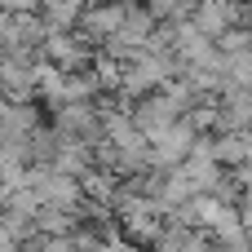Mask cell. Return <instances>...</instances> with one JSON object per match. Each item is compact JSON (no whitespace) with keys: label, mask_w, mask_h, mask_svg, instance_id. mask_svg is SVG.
Returning a JSON list of instances; mask_svg holds the SVG:
<instances>
[{"label":"cell","mask_w":252,"mask_h":252,"mask_svg":"<svg viewBox=\"0 0 252 252\" xmlns=\"http://www.w3.org/2000/svg\"><path fill=\"white\" fill-rule=\"evenodd\" d=\"M35 13L44 18L49 31H75L80 27V13H84V0H40Z\"/></svg>","instance_id":"cell-1"},{"label":"cell","mask_w":252,"mask_h":252,"mask_svg":"<svg viewBox=\"0 0 252 252\" xmlns=\"http://www.w3.org/2000/svg\"><path fill=\"white\" fill-rule=\"evenodd\" d=\"M146 4L159 22H186L190 9H195V0H146Z\"/></svg>","instance_id":"cell-2"}]
</instances>
